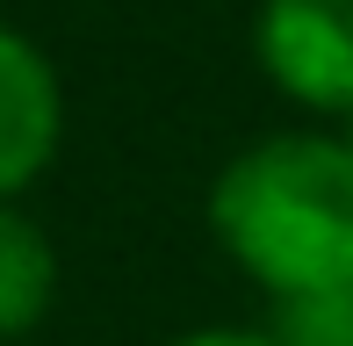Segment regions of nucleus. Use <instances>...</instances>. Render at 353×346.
<instances>
[{"label":"nucleus","mask_w":353,"mask_h":346,"mask_svg":"<svg viewBox=\"0 0 353 346\" xmlns=\"http://www.w3.org/2000/svg\"><path fill=\"white\" fill-rule=\"evenodd\" d=\"M210 238L274 296L353 281V137L274 130L210 181Z\"/></svg>","instance_id":"obj_1"},{"label":"nucleus","mask_w":353,"mask_h":346,"mask_svg":"<svg viewBox=\"0 0 353 346\" xmlns=\"http://www.w3.org/2000/svg\"><path fill=\"white\" fill-rule=\"evenodd\" d=\"M252 51L281 101L353 123V0H260Z\"/></svg>","instance_id":"obj_2"},{"label":"nucleus","mask_w":353,"mask_h":346,"mask_svg":"<svg viewBox=\"0 0 353 346\" xmlns=\"http://www.w3.org/2000/svg\"><path fill=\"white\" fill-rule=\"evenodd\" d=\"M58 145H65V87L22 29L0 22V202L37 187Z\"/></svg>","instance_id":"obj_3"},{"label":"nucleus","mask_w":353,"mask_h":346,"mask_svg":"<svg viewBox=\"0 0 353 346\" xmlns=\"http://www.w3.org/2000/svg\"><path fill=\"white\" fill-rule=\"evenodd\" d=\"M58 303V245L43 238L37 216L0 202V346L29 339Z\"/></svg>","instance_id":"obj_4"},{"label":"nucleus","mask_w":353,"mask_h":346,"mask_svg":"<svg viewBox=\"0 0 353 346\" xmlns=\"http://www.w3.org/2000/svg\"><path fill=\"white\" fill-rule=\"evenodd\" d=\"M267 339L274 346H353V281L274 296L267 303Z\"/></svg>","instance_id":"obj_5"},{"label":"nucleus","mask_w":353,"mask_h":346,"mask_svg":"<svg viewBox=\"0 0 353 346\" xmlns=\"http://www.w3.org/2000/svg\"><path fill=\"white\" fill-rule=\"evenodd\" d=\"M159 346H274V339H267V332H238V325H202V332L159 339Z\"/></svg>","instance_id":"obj_6"},{"label":"nucleus","mask_w":353,"mask_h":346,"mask_svg":"<svg viewBox=\"0 0 353 346\" xmlns=\"http://www.w3.org/2000/svg\"><path fill=\"white\" fill-rule=\"evenodd\" d=\"M346 137H353V123H346Z\"/></svg>","instance_id":"obj_7"}]
</instances>
